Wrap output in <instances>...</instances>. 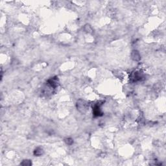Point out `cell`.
Here are the masks:
<instances>
[{
  "label": "cell",
  "instance_id": "1",
  "mask_svg": "<svg viewBox=\"0 0 166 166\" xmlns=\"http://www.w3.org/2000/svg\"><path fill=\"white\" fill-rule=\"evenodd\" d=\"M143 78V74L140 71L134 72L131 75L130 79L132 82H136V81H140Z\"/></svg>",
  "mask_w": 166,
  "mask_h": 166
},
{
  "label": "cell",
  "instance_id": "2",
  "mask_svg": "<svg viewBox=\"0 0 166 166\" xmlns=\"http://www.w3.org/2000/svg\"><path fill=\"white\" fill-rule=\"evenodd\" d=\"M77 108L81 112H84L87 110V105L84 101L79 100V101L77 102Z\"/></svg>",
  "mask_w": 166,
  "mask_h": 166
},
{
  "label": "cell",
  "instance_id": "3",
  "mask_svg": "<svg viewBox=\"0 0 166 166\" xmlns=\"http://www.w3.org/2000/svg\"><path fill=\"white\" fill-rule=\"evenodd\" d=\"M131 57L132 60L134 61H139L141 59V55L140 54V52L137 50H134L132 51L131 53Z\"/></svg>",
  "mask_w": 166,
  "mask_h": 166
},
{
  "label": "cell",
  "instance_id": "4",
  "mask_svg": "<svg viewBox=\"0 0 166 166\" xmlns=\"http://www.w3.org/2000/svg\"><path fill=\"white\" fill-rule=\"evenodd\" d=\"M48 84L51 87L55 88L57 86V84H58V79L57 77H54V78H52V79H49L48 81Z\"/></svg>",
  "mask_w": 166,
  "mask_h": 166
},
{
  "label": "cell",
  "instance_id": "5",
  "mask_svg": "<svg viewBox=\"0 0 166 166\" xmlns=\"http://www.w3.org/2000/svg\"><path fill=\"white\" fill-rule=\"evenodd\" d=\"M44 153V151L42 148L38 147L37 148L35 151H34V155L36 156H41L42 154H43Z\"/></svg>",
  "mask_w": 166,
  "mask_h": 166
},
{
  "label": "cell",
  "instance_id": "6",
  "mask_svg": "<svg viewBox=\"0 0 166 166\" xmlns=\"http://www.w3.org/2000/svg\"><path fill=\"white\" fill-rule=\"evenodd\" d=\"M32 164V163H31V162H30V160H23L22 163H21V165H22V166H30Z\"/></svg>",
  "mask_w": 166,
  "mask_h": 166
},
{
  "label": "cell",
  "instance_id": "7",
  "mask_svg": "<svg viewBox=\"0 0 166 166\" xmlns=\"http://www.w3.org/2000/svg\"><path fill=\"white\" fill-rule=\"evenodd\" d=\"M65 142H66V143L68 144V145H71V144H73V140L71 139V138H67V139H66L65 140Z\"/></svg>",
  "mask_w": 166,
  "mask_h": 166
},
{
  "label": "cell",
  "instance_id": "8",
  "mask_svg": "<svg viewBox=\"0 0 166 166\" xmlns=\"http://www.w3.org/2000/svg\"><path fill=\"white\" fill-rule=\"evenodd\" d=\"M84 29H85V30L86 31V32H91V27H90V25H85V27H84Z\"/></svg>",
  "mask_w": 166,
  "mask_h": 166
}]
</instances>
